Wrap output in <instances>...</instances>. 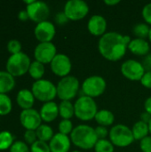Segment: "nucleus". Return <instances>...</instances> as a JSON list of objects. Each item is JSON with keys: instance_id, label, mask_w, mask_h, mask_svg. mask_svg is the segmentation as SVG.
<instances>
[{"instance_id": "1", "label": "nucleus", "mask_w": 151, "mask_h": 152, "mask_svg": "<svg viewBox=\"0 0 151 152\" xmlns=\"http://www.w3.org/2000/svg\"><path fill=\"white\" fill-rule=\"evenodd\" d=\"M131 40L130 37L118 32H107L101 37L98 43V49L101 56L106 60L117 61L126 53Z\"/></svg>"}, {"instance_id": "2", "label": "nucleus", "mask_w": 151, "mask_h": 152, "mask_svg": "<svg viewBox=\"0 0 151 152\" xmlns=\"http://www.w3.org/2000/svg\"><path fill=\"white\" fill-rule=\"evenodd\" d=\"M71 142L79 149L91 150L98 142L95 129L87 125L77 126L70 134Z\"/></svg>"}, {"instance_id": "3", "label": "nucleus", "mask_w": 151, "mask_h": 152, "mask_svg": "<svg viewBox=\"0 0 151 152\" xmlns=\"http://www.w3.org/2000/svg\"><path fill=\"white\" fill-rule=\"evenodd\" d=\"M75 116L82 121H90L93 119L98 112L95 101L88 96L81 95L74 104Z\"/></svg>"}, {"instance_id": "4", "label": "nucleus", "mask_w": 151, "mask_h": 152, "mask_svg": "<svg viewBox=\"0 0 151 152\" xmlns=\"http://www.w3.org/2000/svg\"><path fill=\"white\" fill-rule=\"evenodd\" d=\"M31 61L29 57L20 52L16 54H12L6 62V70L13 77H20L28 72Z\"/></svg>"}, {"instance_id": "5", "label": "nucleus", "mask_w": 151, "mask_h": 152, "mask_svg": "<svg viewBox=\"0 0 151 152\" xmlns=\"http://www.w3.org/2000/svg\"><path fill=\"white\" fill-rule=\"evenodd\" d=\"M79 86L78 79L74 76L62 77L56 86L57 96L61 101H70L78 94Z\"/></svg>"}, {"instance_id": "6", "label": "nucleus", "mask_w": 151, "mask_h": 152, "mask_svg": "<svg viewBox=\"0 0 151 152\" xmlns=\"http://www.w3.org/2000/svg\"><path fill=\"white\" fill-rule=\"evenodd\" d=\"M109 141L112 142V144L120 148L127 147L131 145L134 141L132 129L122 124L112 126L109 131Z\"/></svg>"}, {"instance_id": "7", "label": "nucleus", "mask_w": 151, "mask_h": 152, "mask_svg": "<svg viewBox=\"0 0 151 152\" xmlns=\"http://www.w3.org/2000/svg\"><path fill=\"white\" fill-rule=\"evenodd\" d=\"M31 92L36 100L44 102V103L53 102V100L57 96L56 86L46 79H40L34 82Z\"/></svg>"}, {"instance_id": "8", "label": "nucleus", "mask_w": 151, "mask_h": 152, "mask_svg": "<svg viewBox=\"0 0 151 152\" xmlns=\"http://www.w3.org/2000/svg\"><path fill=\"white\" fill-rule=\"evenodd\" d=\"M107 83L105 79L101 76H91L85 78L82 84L81 92L83 95L95 98L101 96L106 90Z\"/></svg>"}, {"instance_id": "9", "label": "nucleus", "mask_w": 151, "mask_h": 152, "mask_svg": "<svg viewBox=\"0 0 151 152\" xmlns=\"http://www.w3.org/2000/svg\"><path fill=\"white\" fill-rule=\"evenodd\" d=\"M63 12L69 20H79L88 14L89 6L83 0H69L65 4Z\"/></svg>"}, {"instance_id": "10", "label": "nucleus", "mask_w": 151, "mask_h": 152, "mask_svg": "<svg viewBox=\"0 0 151 152\" xmlns=\"http://www.w3.org/2000/svg\"><path fill=\"white\" fill-rule=\"evenodd\" d=\"M145 72L142 63L135 60H127L121 65V73L132 81H141Z\"/></svg>"}, {"instance_id": "11", "label": "nucleus", "mask_w": 151, "mask_h": 152, "mask_svg": "<svg viewBox=\"0 0 151 152\" xmlns=\"http://www.w3.org/2000/svg\"><path fill=\"white\" fill-rule=\"evenodd\" d=\"M26 11L30 20L36 23L45 21L50 14V8L46 3L42 1H35L31 4L27 5Z\"/></svg>"}, {"instance_id": "12", "label": "nucleus", "mask_w": 151, "mask_h": 152, "mask_svg": "<svg viewBox=\"0 0 151 152\" xmlns=\"http://www.w3.org/2000/svg\"><path fill=\"white\" fill-rule=\"evenodd\" d=\"M56 46L52 42L39 43L36 46L34 51V56L36 61L43 64L51 63L53 58L56 56Z\"/></svg>"}, {"instance_id": "13", "label": "nucleus", "mask_w": 151, "mask_h": 152, "mask_svg": "<svg viewBox=\"0 0 151 152\" xmlns=\"http://www.w3.org/2000/svg\"><path fill=\"white\" fill-rule=\"evenodd\" d=\"M72 69V63L69 57L63 53H57L51 62V69L58 77H68Z\"/></svg>"}, {"instance_id": "14", "label": "nucleus", "mask_w": 151, "mask_h": 152, "mask_svg": "<svg viewBox=\"0 0 151 152\" xmlns=\"http://www.w3.org/2000/svg\"><path fill=\"white\" fill-rule=\"evenodd\" d=\"M20 120L22 126L27 130L36 131L42 125L40 113L34 109L23 110L20 115Z\"/></svg>"}, {"instance_id": "15", "label": "nucleus", "mask_w": 151, "mask_h": 152, "mask_svg": "<svg viewBox=\"0 0 151 152\" xmlns=\"http://www.w3.org/2000/svg\"><path fill=\"white\" fill-rule=\"evenodd\" d=\"M34 33L36 38L40 43H45V42H51L53 39L56 33V29L53 23L45 20L36 24Z\"/></svg>"}, {"instance_id": "16", "label": "nucleus", "mask_w": 151, "mask_h": 152, "mask_svg": "<svg viewBox=\"0 0 151 152\" xmlns=\"http://www.w3.org/2000/svg\"><path fill=\"white\" fill-rule=\"evenodd\" d=\"M107 25V20L103 16L95 14L89 19L87 28L92 35L96 37H102L106 33Z\"/></svg>"}, {"instance_id": "17", "label": "nucleus", "mask_w": 151, "mask_h": 152, "mask_svg": "<svg viewBox=\"0 0 151 152\" xmlns=\"http://www.w3.org/2000/svg\"><path fill=\"white\" fill-rule=\"evenodd\" d=\"M51 152H69L71 146V140L68 135L57 133L49 142Z\"/></svg>"}, {"instance_id": "18", "label": "nucleus", "mask_w": 151, "mask_h": 152, "mask_svg": "<svg viewBox=\"0 0 151 152\" xmlns=\"http://www.w3.org/2000/svg\"><path fill=\"white\" fill-rule=\"evenodd\" d=\"M39 113L43 121L46 123H51L55 120L59 115V106L54 102H45L42 106Z\"/></svg>"}, {"instance_id": "19", "label": "nucleus", "mask_w": 151, "mask_h": 152, "mask_svg": "<svg viewBox=\"0 0 151 152\" xmlns=\"http://www.w3.org/2000/svg\"><path fill=\"white\" fill-rule=\"evenodd\" d=\"M128 49L135 55L138 56H146L150 52V43L146 39L142 38H134L132 39L129 43Z\"/></svg>"}, {"instance_id": "20", "label": "nucleus", "mask_w": 151, "mask_h": 152, "mask_svg": "<svg viewBox=\"0 0 151 152\" xmlns=\"http://www.w3.org/2000/svg\"><path fill=\"white\" fill-rule=\"evenodd\" d=\"M35 99L36 98L33 93L28 89H21L20 91H19L16 97L18 105L23 110L32 109L35 102Z\"/></svg>"}, {"instance_id": "21", "label": "nucleus", "mask_w": 151, "mask_h": 152, "mask_svg": "<svg viewBox=\"0 0 151 152\" xmlns=\"http://www.w3.org/2000/svg\"><path fill=\"white\" fill-rule=\"evenodd\" d=\"M15 80L7 71H0V94H5L13 89Z\"/></svg>"}, {"instance_id": "22", "label": "nucleus", "mask_w": 151, "mask_h": 152, "mask_svg": "<svg viewBox=\"0 0 151 152\" xmlns=\"http://www.w3.org/2000/svg\"><path fill=\"white\" fill-rule=\"evenodd\" d=\"M94 119L98 123L99 126H111L115 121V116L114 114L108 110H101L97 112Z\"/></svg>"}, {"instance_id": "23", "label": "nucleus", "mask_w": 151, "mask_h": 152, "mask_svg": "<svg viewBox=\"0 0 151 152\" xmlns=\"http://www.w3.org/2000/svg\"><path fill=\"white\" fill-rule=\"evenodd\" d=\"M132 132H133L134 140L142 141L145 137L149 136V134H150L149 125L140 120L133 125L132 128Z\"/></svg>"}, {"instance_id": "24", "label": "nucleus", "mask_w": 151, "mask_h": 152, "mask_svg": "<svg viewBox=\"0 0 151 152\" xmlns=\"http://www.w3.org/2000/svg\"><path fill=\"white\" fill-rule=\"evenodd\" d=\"M59 115L63 119H70L75 116L74 104L70 101H61L59 104Z\"/></svg>"}, {"instance_id": "25", "label": "nucleus", "mask_w": 151, "mask_h": 152, "mask_svg": "<svg viewBox=\"0 0 151 152\" xmlns=\"http://www.w3.org/2000/svg\"><path fill=\"white\" fill-rule=\"evenodd\" d=\"M36 136L37 140L43 141V142H50L52 138L53 137V131L52 127L48 125H41L36 130Z\"/></svg>"}, {"instance_id": "26", "label": "nucleus", "mask_w": 151, "mask_h": 152, "mask_svg": "<svg viewBox=\"0 0 151 152\" xmlns=\"http://www.w3.org/2000/svg\"><path fill=\"white\" fill-rule=\"evenodd\" d=\"M28 73L30 75V77L32 78H34L36 81V80H40L42 79L44 74V66L43 63L35 61L33 62H31L29 69H28Z\"/></svg>"}, {"instance_id": "27", "label": "nucleus", "mask_w": 151, "mask_h": 152, "mask_svg": "<svg viewBox=\"0 0 151 152\" xmlns=\"http://www.w3.org/2000/svg\"><path fill=\"white\" fill-rule=\"evenodd\" d=\"M12 108V101L5 94H0V116L7 115Z\"/></svg>"}, {"instance_id": "28", "label": "nucleus", "mask_w": 151, "mask_h": 152, "mask_svg": "<svg viewBox=\"0 0 151 152\" xmlns=\"http://www.w3.org/2000/svg\"><path fill=\"white\" fill-rule=\"evenodd\" d=\"M150 31V27L147 23H138L133 28V32L137 37V38H142V39L149 37Z\"/></svg>"}, {"instance_id": "29", "label": "nucleus", "mask_w": 151, "mask_h": 152, "mask_svg": "<svg viewBox=\"0 0 151 152\" xmlns=\"http://www.w3.org/2000/svg\"><path fill=\"white\" fill-rule=\"evenodd\" d=\"M13 144V136L8 131L0 132V151L7 150Z\"/></svg>"}, {"instance_id": "30", "label": "nucleus", "mask_w": 151, "mask_h": 152, "mask_svg": "<svg viewBox=\"0 0 151 152\" xmlns=\"http://www.w3.org/2000/svg\"><path fill=\"white\" fill-rule=\"evenodd\" d=\"M95 152H114V145L107 139L98 140L94 146Z\"/></svg>"}, {"instance_id": "31", "label": "nucleus", "mask_w": 151, "mask_h": 152, "mask_svg": "<svg viewBox=\"0 0 151 152\" xmlns=\"http://www.w3.org/2000/svg\"><path fill=\"white\" fill-rule=\"evenodd\" d=\"M73 129V124L70 121V119H62L59 123V133L62 134L69 135L72 133Z\"/></svg>"}, {"instance_id": "32", "label": "nucleus", "mask_w": 151, "mask_h": 152, "mask_svg": "<svg viewBox=\"0 0 151 152\" xmlns=\"http://www.w3.org/2000/svg\"><path fill=\"white\" fill-rule=\"evenodd\" d=\"M30 152H51V150L47 142L37 140L31 145Z\"/></svg>"}, {"instance_id": "33", "label": "nucleus", "mask_w": 151, "mask_h": 152, "mask_svg": "<svg viewBox=\"0 0 151 152\" xmlns=\"http://www.w3.org/2000/svg\"><path fill=\"white\" fill-rule=\"evenodd\" d=\"M7 49L9 51V53H11L12 54H16L20 53L21 51V44L20 41L16 40V39H12L8 42L7 44Z\"/></svg>"}, {"instance_id": "34", "label": "nucleus", "mask_w": 151, "mask_h": 152, "mask_svg": "<svg viewBox=\"0 0 151 152\" xmlns=\"http://www.w3.org/2000/svg\"><path fill=\"white\" fill-rule=\"evenodd\" d=\"M10 152H29V149L25 142L18 141L13 142V144L10 148Z\"/></svg>"}, {"instance_id": "35", "label": "nucleus", "mask_w": 151, "mask_h": 152, "mask_svg": "<svg viewBox=\"0 0 151 152\" xmlns=\"http://www.w3.org/2000/svg\"><path fill=\"white\" fill-rule=\"evenodd\" d=\"M24 140L28 144H33L34 142H36L37 141V136H36V133L34 130H26V132L24 133Z\"/></svg>"}, {"instance_id": "36", "label": "nucleus", "mask_w": 151, "mask_h": 152, "mask_svg": "<svg viewBox=\"0 0 151 152\" xmlns=\"http://www.w3.org/2000/svg\"><path fill=\"white\" fill-rule=\"evenodd\" d=\"M140 148L142 152H151V136H147L141 141Z\"/></svg>"}, {"instance_id": "37", "label": "nucleus", "mask_w": 151, "mask_h": 152, "mask_svg": "<svg viewBox=\"0 0 151 152\" xmlns=\"http://www.w3.org/2000/svg\"><path fill=\"white\" fill-rule=\"evenodd\" d=\"M142 17L147 24L151 25V3L144 5L142 9Z\"/></svg>"}, {"instance_id": "38", "label": "nucleus", "mask_w": 151, "mask_h": 152, "mask_svg": "<svg viewBox=\"0 0 151 152\" xmlns=\"http://www.w3.org/2000/svg\"><path fill=\"white\" fill-rule=\"evenodd\" d=\"M95 129V133L96 135L98 137L99 140H102V139H106V137L108 136V134H109V132H108L107 127L105 126H98Z\"/></svg>"}, {"instance_id": "39", "label": "nucleus", "mask_w": 151, "mask_h": 152, "mask_svg": "<svg viewBox=\"0 0 151 152\" xmlns=\"http://www.w3.org/2000/svg\"><path fill=\"white\" fill-rule=\"evenodd\" d=\"M141 83L144 87L151 89V71L145 72L142 78L141 79Z\"/></svg>"}, {"instance_id": "40", "label": "nucleus", "mask_w": 151, "mask_h": 152, "mask_svg": "<svg viewBox=\"0 0 151 152\" xmlns=\"http://www.w3.org/2000/svg\"><path fill=\"white\" fill-rule=\"evenodd\" d=\"M68 20H69L68 19V17L66 16V14L64 13V12H60L58 13H56L55 15V21L58 23V24H65L68 22Z\"/></svg>"}, {"instance_id": "41", "label": "nucleus", "mask_w": 151, "mask_h": 152, "mask_svg": "<svg viewBox=\"0 0 151 152\" xmlns=\"http://www.w3.org/2000/svg\"><path fill=\"white\" fill-rule=\"evenodd\" d=\"M142 63L146 71H151V53H149L146 56H144Z\"/></svg>"}, {"instance_id": "42", "label": "nucleus", "mask_w": 151, "mask_h": 152, "mask_svg": "<svg viewBox=\"0 0 151 152\" xmlns=\"http://www.w3.org/2000/svg\"><path fill=\"white\" fill-rule=\"evenodd\" d=\"M151 120V115L149 114L148 112L144 111L141 114V121L146 123V124H149Z\"/></svg>"}, {"instance_id": "43", "label": "nucleus", "mask_w": 151, "mask_h": 152, "mask_svg": "<svg viewBox=\"0 0 151 152\" xmlns=\"http://www.w3.org/2000/svg\"><path fill=\"white\" fill-rule=\"evenodd\" d=\"M18 18H19L20 20H22V21L27 20L28 19H29L28 14V12H27V11H26V10H22V11H20V12L18 13Z\"/></svg>"}, {"instance_id": "44", "label": "nucleus", "mask_w": 151, "mask_h": 152, "mask_svg": "<svg viewBox=\"0 0 151 152\" xmlns=\"http://www.w3.org/2000/svg\"><path fill=\"white\" fill-rule=\"evenodd\" d=\"M144 109H145V111L148 112L149 114L151 115V96L149 97L145 102H144Z\"/></svg>"}, {"instance_id": "45", "label": "nucleus", "mask_w": 151, "mask_h": 152, "mask_svg": "<svg viewBox=\"0 0 151 152\" xmlns=\"http://www.w3.org/2000/svg\"><path fill=\"white\" fill-rule=\"evenodd\" d=\"M104 3H105V4H107V5L113 6V5H116V4H119L120 1H119V0H105Z\"/></svg>"}, {"instance_id": "46", "label": "nucleus", "mask_w": 151, "mask_h": 152, "mask_svg": "<svg viewBox=\"0 0 151 152\" xmlns=\"http://www.w3.org/2000/svg\"><path fill=\"white\" fill-rule=\"evenodd\" d=\"M148 125H149V130H150V134H151V120H150V122Z\"/></svg>"}, {"instance_id": "47", "label": "nucleus", "mask_w": 151, "mask_h": 152, "mask_svg": "<svg viewBox=\"0 0 151 152\" xmlns=\"http://www.w3.org/2000/svg\"><path fill=\"white\" fill-rule=\"evenodd\" d=\"M149 39H150V42L151 43V28H150V34H149Z\"/></svg>"}, {"instance_id": "48", "label": "nucleus", "mask_w": 151, "mask_h": 152, "mask_svg": "<svg viewBox=\"0 0 151 152\" xmlns=\"http://www.w3.org/2000/svg\"><path fill=\"white\" fill-rule=\"evenodd\" d=\"M72 152H81V151H72Z\"/></svg>"}]
</instances>
